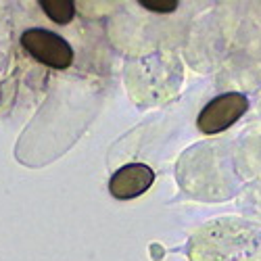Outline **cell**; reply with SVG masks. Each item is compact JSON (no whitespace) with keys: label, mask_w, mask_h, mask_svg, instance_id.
<instances>
[{"label":"cell","mask_w":261,"mask_h":261,"mask_svg":"<svg viewBox=\"0 0 261 261\" xmlns=\"http://www.w3.org/2000/svg\"><path fill=\"white\" fill-rule=\"evenodd\" d=\"M21 46L32 59L50 69H67L73 63V48L69 42L44 28L25 30L21 34Z\"/></svg>","instance_id":"cell-1"},{"label":"cell","mask_w":261,"mask_h":261,"mask_svg":"<svg viewBox=\"0 0 261 261\" xmlns=\"http://www.w3.org/2000/svg\"><path fill=\"white\" fill-rule=\"evenodd\" d=\"M249 109V98L241 92H226L211 98L197 117V127L203 134H220L234 125Z\"/></svg>","instance_id":"cell-2"},{"label":"cell","mask_w":261,"mask_h":261,"mask_svg":"<svg viewBox=\"0 0 261 261\" xmlns=\"http://www.w3.org/2000/svg\"><path fill=\"white\" fill-rule=\"evenodd\" d=\"M155 182V171L144 163L121 165L109 180V192L117 201H132L144 194Z\"/></svg>","instance_id":"cell-3"},{"label":"cell","mask_w":261,"mask_h":261,"mask_svg":"<svg viewBox=\"0 0 261 261\" xmlns=\"http://www.w3.org/2000/svg\"><path fill=\"white\" fill-rule=\"evenodd\" d=\"M40 9L48 15L50 21L59 25H67L75 17V3L73 0H40Z\"/></svg>","instance_id":"cell-4"},{"label":"cell","mask_w":261,"mask_h":261,"mask_svg":"<svg viewBox=\"0 0 261 261\" xmlns=\"http://www.w3.org/2000/svg\"><path fill=\"white\" fill-rule=\"evenodd\" d=\"M142 9L153 11V13H173L178 9V3H161V5H153V3H140Z\"/></svg>","instance_id":"cell-5"}]
</instances>
